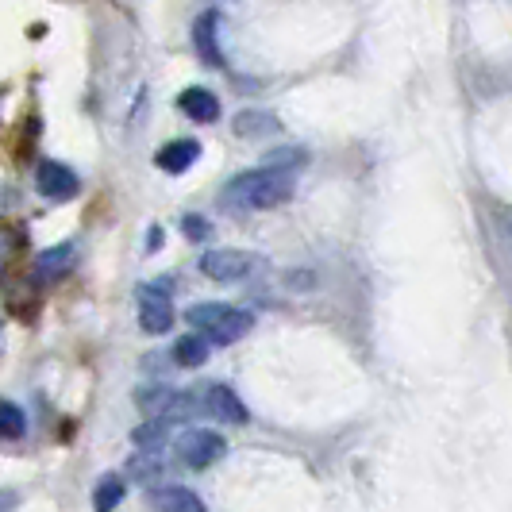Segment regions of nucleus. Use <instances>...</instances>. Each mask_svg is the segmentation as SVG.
Here are the masks:
<instances>
[{
	"mask_svg": "<svg viewBox=\"0 0 512 512\" xmlns=\"http://www.w3.org/2000/svg\"><path fill=\"white\" fill-rule=\"evenodd\" d=\"M293 197V170H247L231 178L220 193L224 208H278Z\"/></svg>",
	"mask_w": 512,
	"mask_h": 512,
	"instance_id": "obj_1",
	"label": "nucleus"
},
{
	"mask_svg": "<svg viewBox=\"0 0 512 512\" xmlns=\"http://www.w3.org/2000/svg\"><path fill=\"white\" fill-rule=\"evenodd\" d=\"M185 320L201 332L205 343H216V347H231V343H239L243 335L255 328L251 312L231 305H193L185 312Z\"/></svg>",
	"mask_w": 512,
	"mask_h": 512,
	"instance_id": "obj_2",
	"label": "nucleus"
},
{
	"mask_svg": "<svg viewBox=\"0 0 512 512\" xmlns=\"http://www.w3.org/2000/svg\"><path fill=\"white\" fill-rule=\"evenodd\" d=\"M135 405L147 412L151 420H166V424H174V420H193V416H197L193 393H185V389H166V385L139 389V393H135Z\"/></svg>",
	"mask_w": 512,
	"mask_h": 512,
	"instance_id": "obj_3",
	"label": "nucleus"
},
{
	"mask_svg": "<svg viewBox=\"0 0 512 512\" xmlns=\"http://www.w3.org/2000/svg\"><path fill=\"white\" fill-rule=\"evenodd\" d=\"M201 274L212 278V282H243V278H251L258 266H262V255L255 251H235V247H216V251H208L201 255Z\"/></svg>",
	"mask_w": 512,
	"mask_h": 512,
	"instance_id": "obj_4",
	"label": "nucleus"
},
{
	"mask_svg": "<svg viewBox=\"0 0 512 512\" xmlns=\"http://www.w3.org/2000/svg\"><path fill=\"white\" fill-rule=\"evenodd\" d=\"M193 401H197V412H208L212 420H224V424H247L251 420V412L235 397V389L220 382L193 385Z\"/></svg>",
	"mask_w": 512,
	"mask_h": 512,
	"instance_id": "obj_5",
	"label": "nucleus"
},
{
	"mask_svg": "<svg viewBox=\"0 0 512 512\" xmlns=\"http://www.w3.org/2000/svg\"><path fill=\"white\" fill-rule=\"evenodd\" d=\"M228 451V439L220 432H208V428H197V432H185L178 439V459L189 466V470H208L212 462L224 459Z\"/></svg>",
	"mask_w": 512,
	"mask_h": 512,
	"instance_id": "obj_6",
	"label": "nucleus"
},
{
	"mask_svg": "<svg viewBox=\"0 0 512 512\" xmlns=\"http://www.w3.org/2000/svg\"><path fill=\"white\" fill-rule=\"evenodd\" d=\"M135 301H139V328L151 335H162L174 328V305L166 297V289L158 285H139L135 289Z\"/></svg>",
	"mask_w": 512,
	"mask_h": 512,
	"instance_id": "obj_7",
	"label": "nucleus"
},
{
	"mask_svg": "<svg viewBox=\"0 0 512 512\" xmlns=\"http://www.w3.org/2000/svg\"><path fill=\"white\" fill-rule=\"evenodd\" d=\"M35 189H39L47 201H74L77 193H81V178H77L66 162H54V158H47V162H39Z\"/></svg>",
	"mask_w": 512,
	"mask_h": 512,
	"instance_id": "obj_8",
	"label": "nucleus"
},
{
	"mask_svg": "<svg viewBox=\"0 0 512 512\" xmlns=\"http://www.w3.org/2000/svg\"><path fill=\"white\" fill-rule=\"evenodd\" d=\"M193 47L201 54V62L224 66V54H220V12L216 8L205 12V16H197V24H193Z\"/></svg>",
	"mask_w": 512,
	"mask_h": 512,
	"instance_id": "obj_9",
	"label": "nucleus"
},
{
	"mask_svg": "<svg viewBox=\"0 0 512 512\" xmlns=\"http://www.w3.org/2000/svg\"><path fill=\"white\" fill-rule=\"evenodd\" d=\"M197 158H201V143L197 139H174V143H166L162 151L154 154V166L166 170V174H185Z\"/></svg>",
	"mask_w": 512,
	"mask_h": 512,
	"instance_id": "obj_10",
	"label": "nucleus"
},
{
	"mask_svg": "<svg viewBox=\"0 0 512 512\" xmlns=\"http://www.w3.org/2000/svg\"><path fill=\"white\" fill-rule=\"evenodd\" d=\"M178 108L193 120V124H216L220 120V101H216V93H208L201 85H193V89H185L178 97Z\"/></svg>",
	"mask_w": 512,
	"mask_h": 512,
	"instance_id": "obj_11",
	"label": "nucleus"
},
{
	"mask_svg": "<svg viewBox=\"0 0 512 512\" xmlns=\"http://www.w3.org/2000/svg\"><path fill=\"white\" fill-rule=\"evenodd\" d=\"M74 262H77L74 243H58V247H51V251H43V255L35 258V278H39V282H54V278L70 274Z\"/></svg>",
	"mask_w": 512,
	"mask_h": 512,
	"instance_id": "obj_12",
	"label": "nucleus"
},
{
	"mask_svg": "<svg viewBox=\"0 0 512 512\" xmlns=\"http://www.w3.org/2000/svg\"><path fill=\"white\" fill-rule=\"evenodd\" d=\"M151 505L154 512H208L205 501L185 486H162L151 493Z\"/></svg>",
	"mask_w": 512,
	"mask_h": 512,
	"instance_id": "obj_13",
	"label": "nucleus"
},
{
	"mask_svg": "<svg viewBox=\"0 0 512 512\" xmlns=\"http://www.w3.org/2000/svg\"><path fill=\"white\" fill-rule=\"evenodd\" d=\"M124 493H128V482L120 474H104L101 482H97V489H93V509L116 512V505L124 501Z\"/></svg>",
	"mask_w": 512,
	"mask_h": 512,
	"instance_id": "obj_14",
	"label": "nucleus"
},
{
	"mask_svg": "<svg viewBox=\"0 0 512 512\" xmlns=\"http://www.w3.org/2000/svg\"><path fill=\"white\" fill-rule=\"evenodd\" d=\"M274 131H282V124H278V116H270V112H239V116H235V135L255 139V135H274Z\"/></svg>",
	"mask_w": 512,
	"mask_h": 512,
	"instance_id": "obj_15",
	"label": "nucleus"
},
{
	"mask_svg": "<svg viewBox=\"0 0 512 512\" xmlns=\"http://www.w3.org/2000/svg\"><path fill=\"white\" fill-rule=\"evenodd\" d=\"M170 355H174L178 366H189V370H193V366H201V362L208 359V343L201 339V335H181Z\"/></svg>",
	"mask_w": 512,
	"mask_h": 512,
	"instance_id": "obj_16",
	"label": "nucleus"
},
{
	"mask_svg": "<svg viewBox=\"0 0 512 512\" xmlns=\"http://www.w3.org/2000/svg\"><path fill=\"white\" fill-rule=\"evenodd\" d=\"M166 432H170L166 420H147V424H139V428L131 432V439H135L143 451H158V447L166 443Z\"/></svg>",
	"mask_w": 512,
	"mask_h": 512,
	"instance_id": "obj_17",
	"label": "nucleus"
},
{
	"mask_svg": "<svg viewBox=\"0 0 512 512\" xmlns=\"http://www.w3.org/2000/svg\"><path fill=\"white\" fill-rule=\"evenodd\" d=\"M27 432V416L16 405L0 401V439H20Z\"/></svg>",
	"mask_w": 512,
	"mask_h": 512,
	"instance_id": "obj_18",
	"label": "nucleus"
},
{
	"mask_svg": "<svg viewBox=\"0 0 512 512\" xmlns=\"http://www.w3.org/2000/svg\"><path fill=\"white\" fill-rule=\"evenodd\" d=\"M301 162H305L301 147H274V151H266V158H262V166H270V170H297Z\"/></svg>",
	"mask_w": 512,
	"mask_h": 512,
	"instance_id": "obj_19",
	"label": "nucleus"
},
{
	"mask_svg": "<svg viewBox=\"0 0 512 512\" xmlns=\"http://www.w3.org/2000/svg\"><path fill=\"white\" fill-rule=\"evenodd\" d=\"M181 228H185V239H193V243H201L208 231H212L205 216H185V220H181Z\"/></svg>",
	"mask_w": 512,
	"mask_h": 512,
	"instance_id": "obj_20",
	"label": "nucleus"
}]
</instances>
